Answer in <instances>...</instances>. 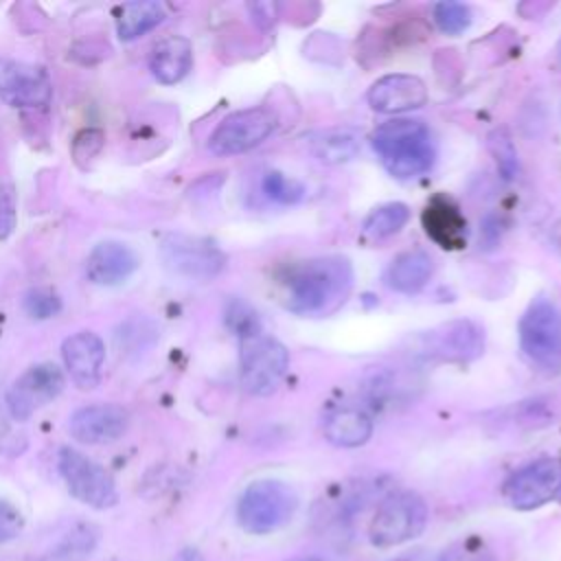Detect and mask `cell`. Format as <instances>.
Listing matches in <instances>:
<instances>
[{
    "instance_id": "30",
    "label": "cell",
    "mask_w": 561,
    "mask_h": 561,
    "mask_svg": "<svg viewBox=\"0 0 561 561\" xmlns=\"http://www.w3.org/2000/svg\"><path fill=\"white\" fill-rule=\"evenodd\" d=\"M226 320L232 327V331L239 335V340H245L250 335L261 333L259 318L245 302H239V300L230 302V307L226 311Z\"/></svg>"
},
{
    "instance_id": "10",
    "label": "cell",
    "mask_w": 561,
    "mask_h": 561,
    "mask_svg": "<svg viewBox=\"0 0 561 561\" xmlns=\"http://www.w3.org/2000/svg\"><path fill=\"white\" fill-rule=\"evenodd\" d=\"M561 491V462L554 458H539L522 469H517L504 482V500L517 511H533L550 500H554Z\"/></svg>"
},
{
    "instance_id": "20",
    "label": "cell",
    "mask_w": 561,
    "mask_h": 561,
    "mask_svg": "<svg viewBox=\"0 0 561 561\" xmlns=\"http://www.w3.org/2000/svg\"><path fill=\"white\" fill-rule=\"evenodd\" d=\"M434 274V261L423 250H405L386 270V285L399 294H416Z\"/></svg>"
},
{
    "instance_id": "7",
    "label": "cell",
    "mask_w": 561,
    "mask_h": 561,
    "mask_svg": "<svg viewBox=\"0 0 561 561\" xmlns=\"http://www.w3.org/2000/svg\"><path fill=\"white\" fill-rule=\"evenodd\" d=\"M57 469L66 482L68 493L81 504L101 511L118 502V491L112 473L85 454L72 447H61L57 456Z\"/></svg>"
},
{
    "instance_id": "37",
    "label": "cell",
    "mask_w": 561,
    "mask_h": 561,
    "mask_svg": "<svg viewBox=\"0 0 561 561\" xmlns=\"http://www.w3.org/2000/svg\"><path fill=\"white\" fill-rule=\"evenodd\" d=\"M557 497H559V500H561V491H559V495H557Z\"/></svg>"
},
{
    "instance_id": "3",
    "label": "cell",
    "mask_w": 561,
    "mask_h": 561,
    "mask_svg": "<svg viewBox=\"0 0 561 561\" xmlns=\"http://www.w3.org/2000/svg\"><path fill=\"white\" fill-rule=\"evenodd\" d=\"M298 508L296 491L280 480H254L237 502V522L250 535H270L287 526Z\"/></svg>"
},
{
    "instance_id": "9",
    "label": "cell",
    "mask_w": 561,
    "mask_h": 561,
    "mask_svg": "<svg viewBox=\"0 0 561 561\" xmlns=\"http://www.w3.org/2000/svg\"><path fill=\"white\" fill-rule=\"evenodd\" d=\"M66 377L53 362L28 366L7 390V410L13 421H26L39 408L48 405L64 390Z\"/></svg>"
},
{
    "instance_id": "1",
    "label": "cell",
    "mask_w": 561,
    "mask_h": 561,
    "mask_svg": "<svg viewBox=\"0 0 561 561\" xmlns=\"http://www.w3.org/2000/svg\"><path fill=\"white\" fill-rule=\"evenodd\" d=\"M353 265L346 256L329 254L294 263L285 270V307L298 316H331L353 289Z\"/></svg>"
},
{
    "instance_id": "21",
    "label": "cell",
    "mask_w": 561,
    "mask_h": 561,
    "mask_svg": "<svg viewBox=\"0 0 561 561\" xmlns=\"http://www.w3.org/2000/svg\"><path fill=\"white\" fill-rule=\"evenodd\" d=\"M373 434V419L359 408H342L327 416L324 438L335 447H359Z\"/></svg>"
},
{
    "instance_id": "26",
    "label": "cell",
    "mask_w": 561,
    "mask_h": 561,
    "mask_svg": "<svg viewBox=\"0 0 561 561\" xmlns=\"http://www.w3.org/2000/svg\"><path fill=\"white\" fill-rule=\"evenodd\" d=\"M261 188H263L265 197H270L272 202H278V204H296L305 195V186L298 180L287 178L280 171H267L261 180Z\"/></svg>"
},
{
    "instance_id": "6",
    "label": "cell",
    "mask_w": 561,
    "mask_h": 561,
    "mask_svg": "<svg viewBox=\"0 0 561 561\" xmlns=\"http://www.w3.org/2000/svg\"><path fill=\"white\" fill-rule=\"evenodd\" d=\"M287 348L278 340L265 333H256L241 340L239 379L245 392L254 397L272 394L280 386L287 373Z\"/></svg>"
},
{
    "instance_id": "8",
    "label": "cell",
    "mask_w": 561,
    "mask_h": 561,
    "mask_svg": "<svg viewBox=\"0 0 561 561\" xmlns=\"http://www.w3.org/2000/svg\"><path fill=\"white\" fill-rule=\"evenodd\" d=\"M276 127V114L267 107H248L228 114L213 129L208 149L215 156H237L259 147Z\"/></svg>"
},
{
    "instance_id": "17",
    "label": "cell",
    "mask_w": 561,
    "mask_h": 561,
    "mask_svg": "<svg viewBox=\"0 0 561 561\" xmlns=\"http://www.w3.org/2000/svg\"><path fill=\"white\" fill-rule=\"evenodd\" d=\"M138 267L134 250L121 241L96 243L85 259V276L94 285L114 287L125 283Z\"/></svg>"
},
{
    "instance_id": "29",
    "label": "cell",
    "mask_w": 561,
    "mask_h": 561,
    "mask_svg": "<svg viewBox=\"0 0 561 561\" xmlns=\"http://www.w3.org/2000/svg\"><path fill=\"white\" fill-rule=\"evenodd\" d=\"M438 561H495V559L482 539L469 537V539L451 543L438 557Z\"/></svg>"
},
{
    "instance_id": "32",
    "label": "cell",
    "mask_w": 561,
    "mask_h": 561,
    "mask_svg": "<svg viewBox=\"0 0 561 561\" xmlns=\"http://www.w3.org/2000/svg\"><path fill=\"white\" fill-rule=\"evenodd\" d=\"M22 528H24L22 511L9 500L0 497V543L13 541L22 533Z\"/></svg>"
},
{
    "instance_id": "14",
    "label": "cell",
    "mask_w": 561,
    "mask_h": 561,
    "mask_svg": "<svg viewBox=\"0 0 561 561\" xmlns=\"http://www.w3.org/2000/svg\"><path fill=\"white\" fill-rule=\"evenodd\" d=\"M164 261L171 270L191 276V278H213L224 267L221 250L197 237L173 234L162 245Z\"/></svg>"
},
{
    "instance_id": "31",
    "label": "cell",
    "mask_w": 561,
    "mask_h": 561,
    "mask_svg": "<svg viewBox=\"0 0 561 561\" xmlns=\"http://www.w3.org/2000/svg\"><path fill=\"white\" fill-rule=\"evenodd\" d=\"M489 147L497 160V167L502 169L504 178H513L515 175V169H517V156H515V149H513V142L511 138L504 134V131H493L489 136Z\"/></svg>"
},
{
    "instance_id": "5",
    "label": "cell",
    "mask_w": 561,
    "mask_h": 561,
    "mask_svg": "<svg viewBox=\"0 0 561 561\" xmlns=\"http://www.w3.org/2000/svg\"><path fill=\"white\" fill-rule=\"evenodd\" d=\"M427 524V504L414 491H397L388 495L370 522L368 537L377 548L405 543L423 533Z\"/></svg>"
},
{
    "instance_id": "33",
    "label": "cell",
    "mask_w": 561,
    "mask_h": 561,
    "mask_svg": "<svg viewBox=\"0 0 561 561\" xmlns=\"http://www.w3.org/2000/svg\"><path fill=\"white\" fill-rule=\"evenodd\" d=\"M18 221V208H15V195L11 186L0 182V239H7Z\"/></svg>"
},
{
    "instance_id": "34",
    "label": "cell",
    "mask_w": 561,
    "mask_h": 561,
    "mask_svg": "<svg viewBox=\"0 0 561 561\" xmlns=\"http://www.w3.org/2000/svg\"><path fill=\"white\" fill-rule=\"evenodd\" d=\"M11 416L7 419L4 414H0V454H7V456H18L24 447H26V440L24 436H20L13 427H11Z\"/></svg>"
},
{
    "instance_id": "28",
    "label": "cell",
    "mask_w": 561,
    "mask_h": 561,
    "mask_svg": "<svg viewBox=\"0 0 561 561\" xmlns=\"http://www.w3.org/2000/svg\"><path fill=\"white\" fill-rule=\"evenodd\" d=\"M61 309V300L55 291L50 289H44V287H37V289H28L24 294V311L31 316V318H37V320H44V318H53L55 313H59Z\"/></svg>"
},
{
    "instance_id": "27",
    "label": "cell",
    "mask_w": 561,
    "mask_h": 561,
    "mask_svg": "<svg viewBox=\"0 0 561 561\" xmlns=\"http://www.w3.org/2000/svg\"><path fill=\"white\" fill-rule=\"evenodd\" d=\"M434 22L447 35H458L471 24V9L462 2H438L434 4Z\"/></svg>"
},
{
    "instance_id": "12",
    "label": "cell",
    "mask_w": 561,
    "mask_h": 561,
    "mask_svg": "<svg viewBox=\"0 0 561 561\" xmlns=\"http://www.w3.org/2000/svg\"><path fill=\"white\" fill-rule=\"evenodd\" d=\"M129 427V412L118 403H92L77 408L68 419V432L83 445L118 440Z\"/></svg>"
},
{
    "instance_id": "23",
    "label": "cell",
    "mask_w": 561,
    "mask_h": 561,
    "mask_svg": "<svg viewBox=\"0 0 561 561\" xmlns=\"http://www.w3.org/2000/svg\"><path fill=\"white\" fill-rule=\"evenodd\" d=\"M99 543V530L92 524H79L68 530L42 561H88Z\"/></svg>"
},
{
    "instance_id": "13",
    "label": "cell",
    "mask_w": 561,
    "mask_h": 561,
    "mask_svg": "<svg viewBox=\"0 0 561 561\" xmlns=\"http://www.w3.org/2000/svg\"><path fill=\"white\" fill-rule=\"evenodd\" d=\"M484 348V331L471 320H454L423 335L421 351L427 357L447 362L476 359Z\"/></svg>"
},
{
    "instance_id": "24",
    "label": "cell",
    "mask_w": 561,
    "mask_h": 561,
    "mask_svg": "<svg viewBox=\"0 0 561 561\" xmlns=\"http://www.w3.org/2000/svg\"><path fill=\"white\" fill-rule=\"evenodd\" d=\"M359 153V138L348 129H329L313 140V156L324 164H342Z\"/></svg>"
},
{
    "instance_id": "25",
    "label": "cell",
    "mask_w": 561,
    "mask_h": 561,
    "mask_svg": "<svg viewBox=\"0 0 561 561\" xmlns=\"http://www.w3.org/2000/svg\"><path fill=\"white\" fill-rule=\"evenodd\" d=\"M408 219H410V208L403 202H388L373 208L366 215L362 224V232L368 239H388L397 234L408 224Z\"/></svg>"
},
{
    "instance_id": "2",
    "label": "cell",
    "mask_w": 561,
    "mask_h": 561,
    "mask_svg": "<svg viewBox=\"0 0 561 561\" xmlns=\"http://www.w3.org/2000/svg\"><path fill=\"white\" fill-rule=\"evenodd\" d=\"M386 171L399 180L425 175L436 160L430 127L419 118H394L379 125L370 138Z\"/></svg>"
},
{
    "instance_id": "35",
    "label": "cell",
    "mask_w": 561,
    "mask_h": 561,
    "mask_svg": "<svg viewBox=\"0 0 561 561\" xmlns=\"http://www.w3.org/2000/svg\"><path fill=\"white\" fill-rule=\"evenodd\" d=\"M276 4L274 2H256V4H250V11L254 15V20L261 24V26H270L274 24L276 20Z\"/></svg>"
},
{
    "instance_id": "15",
    "label": "cell",
    "mask_w": 561,
    "mask_h": 561,
    "mask_svg": "<svg viewBox=\"0 0 561 561\" xmlns=\"http://www.w3.org/2000/svg\"><path fill=\"white\" fill-rule=\"evenodd\" d=\"M61 359L70 379L81 388H94L105 362V344L92 331H77L61 344Z\"/></svg>"
},
{
    "instance_id": "16",
    "label": "cell",
    "mask_w": 561,
    "mask_h": 561,
    "mask_svg": "<svg viewBox=\"0 0 561 561\" xmlns=\"http://www.w3.org/2000/svg\"><path fill=\"white\" fill-rule=\"evenodd\" d=\"M366 99L375 112L399 114V112H408L425 105L427 88L419 77L397 72V75H386L377 79L370 85Z\"/></svg>"
},
{
    "instance_id": "22",
    "label": "cell",
    "mask_w": 561,
    "mask_h": 561,
    "mask_svg": "<svg viewBox=\"0 0 561 561\" xmlns=\"http://www.w3.org/2000/svg\"><path fill=\"white\" fill-rule=\"evenodd\" d=\"M164 18H167V11L160 2H153V0L127 2L118 9L116 33L121 39L131 42V39H138L140 35L153 31Z\"/></svg>"
},
{
    "instance_id": "18",
    "label": "cell",
    "mask_w": 561,
    "mask_h": 561,
    "mask_svg": "<svg viewBox=\"0 0 561 561\" xmlns=\"http://www.w3.org/2000/svg\"><path fill=\"white\" fill-rule=\"evenodd\" d=\"M423 228L445 250H458L467 239V221L447 197H434L423 210Z\"/></svg>"
},
{
    "instance_id": "11",
    "label": "cell",
    "mask_w": 561,
    "mask_h": 561,
    "mask_svg": "<svg viewBox=\"0 0 561 561\" xmlns=\"http://www.w3.org/2000/svg\"><path fill=\"white\" fill-rule=\"evenodd\" d=\"M53 96V83L42 66L0 59V99L11 107H44Z\"/></svg>"
},
{
    "instance_id": "19",
    "label": "cell",
    "mask_w": 561,
    "mask_h": 561,
    "mask_svg": "<svg viewBox=\"0 0 561 561\" xmlns=\"http://www.w3.org/2000/svg\"><path fill=\"white\" fill-rule=\"evenodd\" d=\"M193 66V46L182 35H169L153 44L149 53V70L156 81L173 85L182 81Z\"/></svg>"
},
{
    "instance_id": "36",
    "label": "cell",
    "mask_w": 561,
    "mask_h": 561,
    "mask_svg": "<svg viewBox=\"0 0 561 561\" xmlns=\"http://www.w3.org/2000/svg\"><path fill=\"white\" fill-rule=\"evenodd\" d=\"M289 561H327V559H322V557H296V559H289Z\"/></svg>"
},
{
    "instance_id": "4",
    "label": "cell",
    "mask_w": 561,
    "mask_h": 561,
    "mask_svg": "<svg viewBox=\"0 0 561 561\" xmlns=\"http://www.w3.org/2000/svg\"><path fill=\"white\" fill-rule=\"evenodd\" d=\"M519 346L539 368L561 370V307L550 298H537L519 320Z\"/></svg>"
}]
</instances>
